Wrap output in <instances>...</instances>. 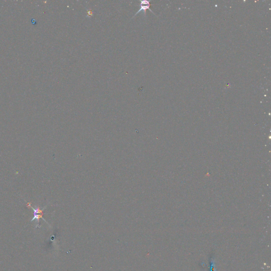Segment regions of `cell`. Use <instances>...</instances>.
<instances>
[{"label":"cell","instance_id":"1","mask_svg":"<svg viewBox=\"0 0 271 271\" xmlns=\"http://www.w3.org/2000/svg\"><path fill=\"white\" fill-rule=\"evenodd\" d=\"M140 8L139 9L138 11L137 12V13H136L135 15H134V17H135L136 15H138V13H139V12L140 11H143L144 12V13H145V11L146 10H147V9H149L150 11H151V10H150V3L149 1H141V3L140 4ZM152 12V11H151Z\"/></svg>","mask_w":271,"mask_h":271}]
</instances>
